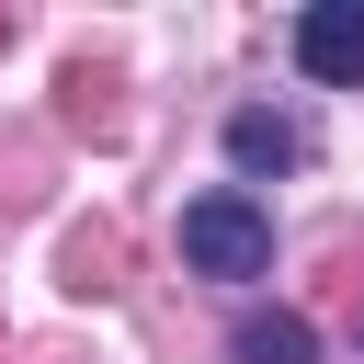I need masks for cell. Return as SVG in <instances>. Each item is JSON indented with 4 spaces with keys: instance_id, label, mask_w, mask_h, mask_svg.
<instances>
[{
    "instance_id": "cell-1",
    "label": "cell",
    "mask_w": 364,
    "mask_h": 364,
    "mask_svg": "<svg viewBox=\"0 0 364 364\" xmlns=\"http://www.w3.org/2000/svg\"><path fill=\"white\" fill-rule=\"evenodd\" d=\"M182 262L216 273V284H262V273H273V216H262L239 182H216V193L182 205Z\"/></svg>"
},
{
    "instance_id": "cell-2",
    "label": "cell",
    "mask_w": 364,
    "mask_h": 364,
    "mask_svg": "<svg viewBox=\"0 0 364 364\" xmlns=\"http://www.w3.org/2000/svg\"><path fill=\"white\" fill-rule=\"evenodd\" d=\"M296 68L330 91H364V0H307L296 11Z\"/></svg>"
},
{
    "instance_id": "cell-3",
    "label": "cell",
    "mask_w": 364,
    "mask_h": 364,
    "mask_svg": "<svg viewBox=\"0 0 364 364\" xmlns=\"http://www.w3.org/2000/svg\"><path fill=\"white\" fill-rule=\"evenodd\" d=\"M228 159H239L250 182H262V171H296V159H307V125H296V114H262V102H250V114H228Z\"/></svg>"
},
{
    "instance_id": "cell-4",
    "label": "cell",
    "mask_w": 364,
    "mask_h": 364,
    "mask_svg": "<svg viewBox=\"0 0 364 364\" xmlns=\"http://www.w3.org/2000/svg\"><path fill=\"white\" fill-rule=\"evenodd\" d=\"M228 353H239V364H318V330H307L296 307H250V318L228 330Z\"/></svg>"
}]
</instances>
